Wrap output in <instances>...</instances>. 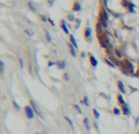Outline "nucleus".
<instances>
[{"mask_svg": "<svg viewBox=\"0 0 139 134\" xmlns=\"http://www.w3.org/2000/svg\"><path fill=\"white\" fill-rule=\"evenodd\" d=\"M83 103H84L85 105H87V106H89V104H90V103H89V99H88V96H84Z\"/></svg>", "mask_w": 139, "mask_h": 134, "instance_id": "412c9836", "label": "nucleus"}, {"mask_svg": "<svg viewBox=\"0 0 139 134\" xmlns=\"http://www.w3.org/2000/svg\"><path fill=\"white\" fill-rule=\"evenodd\" d=\"M99 40H100L101 46H104V48H106V49L111 46V45H110V40H109V38H107V34H105V33H103V34L99 35Z\"/></svg>", "mask_w": 139, "mask_h": 134, "instance_id": "7ed1b4c3", "label": "nucleus"}, {"mask_svg": "<svg viewBox=\"0 0 139 134\" xmlns=\"http://www.w3.org/2000/svg\"><path fill=\"white\" fill-rule=\"evenodd\" d=\"M90 62H92V66H93V67H97L98 62H97V60H95V57H94L93 55H90Z\"/></svg>", "mask_w": 139, "mask_h": 134, "instance_id": "f8f14e48", "label": "nucleus"}, {"mask_svg": "<svg viewBox=\"0 0 139 134\" xmlns=\"http://www.w3.org/2000/svg\"><path fill=\"white\" fill-rule=\"evenodd\" d=\"M25 112H26V116H27L29 119L34 118V110H33V107L26 106V107H25Z\"/></svg>", "mask_w": 139, "mask_h": 134, "instance_id": "20e7f679", "label": "nucleus"}, {"mask_svg": "<svg viewBox=\"0 0 139 134\" xmlns=\"http://www.w3.org/2000/svg\"><path fill=\"white\" fill-rule=\"evenodd\" d=\"M115 54H116V56H118V57H122V53H121L120 50H115Z\"/></svg>", "mask_w": 139, "mask_h": 134, "instance_id": "4be33fe9", "label": "nucleus"}, {"mask_svg": "<svg viewBox=\"0 0 139 134\" xmlns=\"http://www.w3.org/2000/svg\"><path fill=\"white\" fill-rule=\"evenodd\" d=\"M90 34H92V30L89 27H87L85 29H84V37L85 38H90Z\"/></svg>", "mask_w": 139, "mask_h": 134, "instance_id": "9d476101", "label": "nucleus"}, {"mask_svg": "<svg viewBox=\"0 0 139 134\" xmlns=\"http://www.w3.org/2000/svg\"><path fill=\"white\" fill-rule=\"evenodd\" d=\"M113 113H116V115H120V113H121V111H120V108H117V107H115V108H113Z\"/></svg>", "mask_w": 139, "mask_h": 134, "instance_id": "b1692460", "label": "nucleus"}, {"mask_svg": "<svg viewBox=\"0 0 139 134\" xmlns=\"http://www.w3.org/2000/svg\"><path fill=\"white\" fill-rule=\"evenodd\" d=\"M44 32H45V37H46V40H48V42H51V37H50L49 32H48L46 29H44Z\"/></svg>", "mask_w": 139, "mask_h": 134, "instance_id": "f3484780", "label": "nucleus"}, {"mask_svg": "<svg viewBox=\"0 0 139 134\" xmlns=\"http://www.w3.org/2000/svg\"><path fill=\"white\" fill-rule=\"evenodd\" d=\"M28 6H29V9H31L33 12H35V7H34V5H33L32 2H28Z\"/></svg>", "mask_w": 139, "mask_h": 134, "instance_id": "aec40b11", "label": "nucleus"}, {"mask_svg": "<svg viewBox=\"0 0 139 134\" xmlns=\"http://www.w3.org/2000/svg\"><path fill=\"white\" fill-rule=\"evenodd\" d=\"M48 1H49V5H50V6L54 5V0H48Z\"/></svg>", "mask_w": 139, "mask_h": 134, "instance_id": "c85d7f7f", "label": "nucleus"}, {"mask_svg": "<svg viewBox=\"0 0 139 134\" xmlns=\"http://www.w3.org/2000/svg\"><path fill=\"white\" fill-rule=\"evenodd\" d=\"M81 10V4L79 2H74L73 5V11H79Z\"/></svg>", "mask_w": 139, "mask_h": 134, "instance_id": "4468645a", "label": "nucleus"}, {"mask_svg": "<svg viewBox=\"0 0 139 134\" xmlns=\"http://www.w3.org/2000/svg\"><path fill=\"white\" fill-rule=\"evenodd\" d=\"M103 27H104V26H103L100 22H98V23H97V33L99 34V35H100V34H103V32H101Z\"/></svg>", "mask_w": 139, "mask_h": 134, "instance_id": "1a4fd4ad", "label": "nucleus"}, {"mask_svg": "<svg viewBox=\"0 0 139 134\" xmlns=\"http://www.w3.org/2000/svg\"><path fill=\"white\" fill-rule=\"evenodd\" d=\"M83 122H84V126H85V128L89 131V129H90V124H89V121H88V118H84Z\"/></svg>", "mask_w": 139, "mask_h": 134, "instance_id": "2eb2a0df", "label": "nucleus"}, {"mask_svg": "<svg viewBox=\"0 0 139 134\" xmlns=\"http://www.w3.org/2000/svg\"><path fill=\"white\" fill-rule=\"evenodd\" d=\"M104 61H105V62H106V63H107L110 67H115V66H116V63H112V62L109 59H104Z\"/></svg>", "mask_w": 139, "mask_h": 134, "instance_id": "dca6fc26", "label": "nucleus"}, {"mask_svg": "<svg viewBox=\"0 0 139 134\" xmlns=\"http://www.w3.org/2000/svg\"><path fill=\"white\" fill-rule=\"evenodd\" d=\"M61 28L65 30V33H69V29H67V27H66V25H65V21H62V23H61Z\"/></svg>", "mask_w": 139, "mask_h": 134, "instance_id": "a211bd4d", "label": "nucleus"}, {"mask_svg": "<svg viewBox=\"0 0 139 134\" xmlns=\"http://www.w3.org/2000/svg\"><path fill=\"white\" fill-rule=\"evenodd\" d=\"M138 134H139V133H138Z\"/></svg>", "mask_w": 139, "mask_h": 134, "instance_id": "f704fd0d", "label": "nucleus"}, {"mask_svg": "<svg viewBox=\"0 0 139 134\" xmlns=\"http://www.w3.org/2000/svg\"><path fill=\"white\" fill-rule=\"evenodd\" d=\"M69 20H70V21H73V20H74L73 15H70V16H69Z\"/></svg>", "mask_w": 139, "mask_h": 134, "instance_id": "c756f323", "label": "nucleus"}, {"mask_svg": "<svg viewBox=\"0 0 139 134\" xmlns=\"http://www.w3.org/2000/svg\"><path fill=\"white\" fill-rule=\"evenodd\" d=\"M117 85H118V89L121 93H126V89H125V85H123V83L121 82V80H118L117 82Z\"/></svg>", "mask_w": 139, "mask_h": 134, "instance_id": "6e6552de", "label": "nucleus"}, {"mask_svg": "<svg viewBox=\"0 0 139 134\" xmlns=\"http://www.w3.org/2000/svg\"><path fill=\"white\" fill-rule=\"evenodd\" d=\"M93 113H94V116H95L97 118H99V116H100V115H99V112H98L97 110H93Z\"/></svg>", "mask_w": 139, "mask_h": 134, "instance_id": "393cba45", "label": "nucleus"}, {"mask_svg": "<svg viewBox=\"0 0 139 134\" xmlns=\"http://www.w3.org/2000/svg\"><path fill=\"white\" fill-rule=\"evenodd\" d=\"M107 21H109L107 12H106L105 10H101L100 14H99V22H100L104 27H107Z\"/></svg>", "mask_w": 139, "mask_h": 134, "instance_id": "f03ea898", "label": "nucleus"}, {"mask_svg": "<svg viewBox=\"0 0 139 134\" xmlns=\"http://www.w3.org/2000/svg\"><path fill=\"white\" fill-rule=\"evenodd\" d=\"M65 119H66V121H67V122H69L70 124H71V127H73V123H72V121H71V119H70L69 117H65Z\"/></svg>", "mask_w": 139, "mask_h": 134, "instance_id": "a878e982", "label": "nucleus"}, {"mask_svg": "<svg viewBox=\"0 0 139 134\" xmlns=\"http://www.w3.org/2000/svg\"><path fill=\"white\" fill-rule=\"evenodd\" d=\"M122 110H123L122 112L125 113L126 116H129V115H131V110H129V106H128V105H123V108H122Z\"/></svg>", "mask_w": 139, "mask_h": 134, "instance_id": "0eeeda50", "label": "nucleus"}, {"mask_svg": "<svg viewBox=\"0 0 139 134\" xmlns=\"http://www.w3.org/2000/svg\"><path fill=\"white\" fill-rule=\"evenodd\" d=\"M120 67H121V71L125 75H134V66H133V63L129 60H125L121 63Z\"/></svg>", "mask_w": 139, "mask_h": 134, "instance_id": "f257e3e1", "label": "nucleus"}, {"mask_svg": "<svg viewBox=\"0 0 139 134\" xmlns=\"http://www.w3.org/2000/svg\"><path fill=\"white\" fill-rule=\"evenodd\" d=\"M54 65H55L54 62H49V63H48V66H54Z\"/></svg>", "mask_w": 139, "mask_h": 134, "instance_id": "473e14b6", "label": "nucleus"}, {"mask_svg": "<svg viewBox=\"0 0 139 134\" xmlns=\"http://www.w3.org/2000/svg\"><path fill=\"white\" fill-rule=\"evenodd\" d=\"M35 134H42V133H35Z\"/></svg>", "mask_w": 139, "mask_h": 134, "instance_id": "72a5a7b5", "label": "nucleus"}, {"mask_svg": "<svg viewBox=\"0 0 139 134\" xmlns=\"http://www.w3.org/2000/svg\"><path fill=\"white\" fill-rule=\"evenodd\" d=\"M31 104H32V107H33V110H34V111H35V112H37V113H38V115H39V116H40L42 118H44V116H43V113L40 112L39 107H38V106H37V104H35V101H34V100H31Z\"/></svg>", "mask_w": 139, "mask_h": 134, "instance_id": "39448f33", "label": "nucleus"}, {"mask_svg": "<svg viewBox=\"0 0 139 134\" xmlns=\"http://www.w3.org/2000/svg\"><path fill=\"white\" fill-rule=\"evenodd\" d=\"M117 99H118V103L122 105H125V100H123V98H122V95H118L117 96Z\"/></svg>", "mask_w": 139, "mask_h": 134, "instance_id": "6ab92c4d", "label": "nucleus"}, {"mask_svg": "<svg viewBox=\"0 0 139 134\" xmlns=\"http://www.w3.org/2000/svg\"><path fill=\"white\" fill-rule=\"evenodd\" d=\"M70 40H71V44L73 45L74 48H78V45H77V43H76V39H74V37H73V35H71V37H70Z\"/></svg>", "mask_w": 139, "mask_h": 134, "instance_id": "ddd939ff", "label": "nucleus"}, {"mask_svg": "<svg viewBox=\"0 0 139 134\" xmlns=\"http://www.w3.org/2000/svg\"><path fill=\"white\" fill-rule=\"evenodd\" d=\"M74 108H76V110L78 111V113H82V110H81V108H79V107H78L77 105H74Z\"/></svg>", "mask_w": 139, "mask_h": 134, "instance_id": "bb28decb", "label": "nucleus"}, {"mask_svg": "<svg viewBox=\"0 0 139 134\" xmlns=\"http://www.w3.org/2000/svg\"><path fill=\"white\" fill-rule=\"evenodd\" d=\"M67 45H69V49H70V53H71V55H72L73 57H76V56H77V54H76V48L71 44V43H69Z\"/></svg>", "mask_w": 139, "mask_h": 134, "instance_id": "423d86ee", "label": "nucleus"}, {"mask_svg": "<svg viewBox=\"0 0 139 134\" xmlns=\"http://www.w3.org/2000/svg\"><path fill=\"white\" fill-rule=\"evenodd\" d=\"M56 65H57V67L59 68H65L66 67V63H65V61H59V62H56Z\"/></svg>", "mask_w": 139, "mask_h": 134, "instance_id": "9b49d317", "label": "nucleus"}, {"mask_svg": "<svg viewBox=\"0 0 139 134\" xmlns=\"http://www.w3.org/2000/svg\"><path fill=\"white\" fill-rule=\"evenodd\" d=\"M0 65H1V73L4 75V72H5V65H4V62H0Z\"/></svg>", "mask_w": 139, "mask_h": 134, "instance_id": "5701e85b", "label": "nucleus"}, {"mask_svg": "<svg viewBox=\"0 0 139 134\" xmlns=\"http://www.w3.org/2000/svg\"><path fill=\"white\" fill-rule=\"evenodd\" d=\"M64 78H65V79H67V80H69V79H70V76L65 75V76H64Z\"/></svg>", "mask_w": 139, "mask_h": 134, "instance_id": "2f4dec72", "label": "nucleus"}, {"mask_svg": "<svg viewBox=\"0 0 139 134\" xmlns=\"http://www.w3.org/2000/svg\"><path fill=\"white\" fill-rule=\"evenodd\" d=\"M26 33H27L28 35H33V32H32V30H29V29H26Z\"/></svg>", "mask_w": 139, "mask_h": 134, "instance_id": "cd10ccee", "label": "nucleus"}, {"mask_svg": "<svg viewBox=\"0 0 139 134\" xmlns=\"http://www.w3.org/2000/svg\"><path fill=\"white\" fill-rule=\"evenodd\" d=\"M20 65H21V67H23V60L20 59Z\"/></svg>", "mask_w": 139, "mask_h": 134, "instance_id": "7c9ffc66", "label": "nucleus"}]
</instances>
